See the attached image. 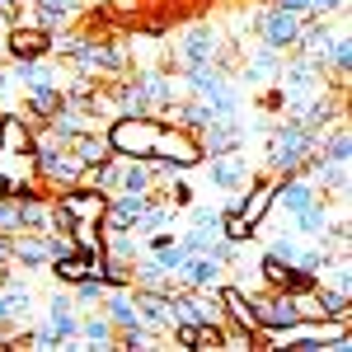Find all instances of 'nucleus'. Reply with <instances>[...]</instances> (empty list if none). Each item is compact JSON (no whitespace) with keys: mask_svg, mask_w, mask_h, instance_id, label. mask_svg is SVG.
I'll return each mask as SVG.
<instances>
[{"mask_svg":"<svg viewBox=\"0 0 352 352\" xmlns=\"http://www.w3.org/2000/svg\"><path fill=\"white\" fill-rule=\"evenodd\" d=\"M263 5H268V0H263Z\"/></svg>","mask_w":352,"mask_h":352,"instance_id":"c85d7f7f","label":"nucleus"},{"mask_svg":"<svg viewBox=\"0 0 352 352\" xmlns=\"http://www.w3.org/2000/svg\"><path fill=\"white\" fill-rule=\"evenodd\" d=\"M141 254H146V240L136 230H109L104 226V258L109 263H136Z\"/></svg>","mask_w":352,"mask_h":352,"instance_id":"4be33fe9","label":"nucleus"},{"mask_svg":"<svg viewBox=\"0 0 352 352\" xmlns=\"http://www.w3.org/2000/svg\"><path fill=\"white\" fill-rule=\"evenodd\" d=\"M43 324L56 333V348H80V343H76L80 310H76V296H71V287H66V292H47V296H43Z\"/></svg>","mask_w":352,"mask_h":352,"instance_id":"6e6552de","label":"nucleus"},{"mask_svg":"<svg viewBox=\"0 0 352 352\" xmlns=\"http://www.w3.org/2000/svg\"><path fill=\"white\" fill-rule=\"evenodd\" d=\"M19 5H24V0H0V19L14 24V19H19Z\"/></svg>","mask_w":352,"mask_h":352,"instance_id":"cd10ccee","label":"nucleus"},{"mask_svg":"<svg viewBox=\"0 0 352 352\" xmlns=\"http://www.w3.org/2000/svg\"><path fill=\"white\" fill-rule=\"evenodd\" d=\"M52 202L66 212L71 221H104V207H109V192L89 188V184H71V188L52 192Z\"/></svg>","mask_w":352,"mask_h":352,"instance_id":"9d476101","label":"nucleus"},{"mask_svg":"<svg viewBox=\"0 0 352 352\" xmlns=\"http://www.w3.org/2000/svg\"><path fill=\"white\" fill-rule=\"evenodd\" d=\"M258 104H263L268 113H282V109H287V99H282V89H277V85H268V94H263Z\"/></svg>","mask_w":352,"mask_h":352,"instance_id":"bb28decb","label":"nucleus"},{"mask_svg":"<svg viewBox=\"0 0 352 352\" xmlns=\"http://www.w3.org/2000/svg\"><path fill=\"white\" fill-rule=\"evenodd\" d=\"M230 47V38H226V28L221 24H188L179 38H174V47H169V56H164L160 66L164 71H184V66H197V61H217L221 52Z\"/></svg>","mask_w":352,"mask_h":352,"instance_id":"f03ea898","label":"nucleus"},{"mask_svg":"<svg viewBox=\"0 0 352 352\" xmlns=\"http://www.w3.org/2000/svg\"><path fill=\"white\" fill-rule=\"evenodd\" d=\"M338 212H348V207H333V202H329V192H320L315 202H305L296 217H292V230H296L300 240H324L329 226L338 221Z\"/></svg>","mask_w":352,"mask_h":352,"instance_id":"f8f14e48","label":"nucleus"},{"mask_svg":"<svg viewBox=\"0 0 352 352\" xmlns=\"http://www.w3.org/2000/svg\"><path fill=\"white\" fill-rule=\"evenodd\" d=\"M99 310L113 320V329H127V324H141V315H136V300H132V287H104V300H99Z\"/></svg>","mask_w":352,"mask_h":352,"instance_id":"412c9836","label":"nucleus"},{"mask_svg":"<svg viewBox=\"0 0 352 352\" xmlns=\"http://www.w3.org/2000/svg\"><path fill=\"white\" fill-rule=\"evenodd\" d=\"M5 56L10 61H33V56H52V33L33 24H10L5 28Z\"/></svg>","mask_w":352,"mask_h":352,"instance_id":"9b49d317","label":"nucleus"},{"mask_svg":"<svg viewBox=\"0 0 352 352\" xmlns=\"http://www.w3.org/2000/svg\"><path fill=\"white\" fill-rule=\"evenodd\" d=\"M19 230V192H0V235Z\"/></svg>","mask_w":352,"mask_h":352,"instance_id":"393cba45","label":"nucleus"},{"mask_svg":"<svg viewBox=\"0 0 352 352\" xmlns=\"http://www.w3.org/2000/svg\"><path fill=\"white\" fill-rule=\"evenodd\" d=\"M0 151L19 155V151H33V122H28L19 109L0 113Z\"/></svg>","mask_w":352,"mask_h":352,"instance_id":"aec40b11","label":"nucleus"},{"mask_svg":"<svg viewBox=\"0 0 352 352\" xmlns=\"http://www.w3.org/2000/svg\"><path fill=\"white\" fill-rule=\"evenodd\" d=\"M151 160L169 164V169H197L202 164V141L188 132V127H174V122H160L155 132V146H151Z\"/></svg>","mask_w":352,"mask_h":352,"instance_id":"39448f33","label":"nucleus"},{"mask_svg":"<svg viewBox=\"0 0 352 352\" xmlns=\"http://www.w3.org/2000/svg\"><path fill=\"white\" fill-rule=\"evenodd\" d=\"M249 28L258 33V43H268V47H277V52H292L296 38H300V14L282 10V5H263Z\"/></svg>","mask_w":352,"mask_h":352,"instance_id":"423d86ee","label":"nucleus"},{"mask_svg":"<svg viewBox=\"0 0 352 352\" xmlns=\"http://www.w3.org/2000/svg\"><path fill=\"white\" fill-rule=\"evenodd\" d=\"M80 174H85V164L76 160L71 146H43V151H33V179H38V188L61 192V188H71V184H80Z\"/></svg>","mask_w":352,"mask_h":352,"instance_id":"20e7f679","label":"nucleus"},{"mask_svg":"<svg viewBox=\"0 0 352 352\" xmlns=\"http://www.w3.org/2000/svg\"><path fill=\"white\" fill-rule=\"evenodd\" d=\"M10 99H14V80H10V66L0 61V113H10Z\"/></svg>","mask_w":352,"mask_h":352,"instance_id":"a878e982","label":"nucleus"},{"mask_svg":"<svg viewBox=\"0 0 352 352\" xmlns=\"http://www.w3.org/2000/svg\"><path fill=\"white\" fill-rule=\"evenodd\" d=\"M104 132H109L113 155L151 160V146H155V132H160V118H155V113H118Z\"/></svg>","mask_w":352,"mask_h":352,"instance_id":"7ed1b4c3","label":"nucleus"},{"mask_svg":"<svg viewBox=\"0 0 352 352\" xmlns=\"http://www.w3.org/2000/svg\"><path fill=\"white\" fill-rule=\"evenodd\" d=\"M202 164H207V184L221 192H244L254 184V169L244 160V146L240 151H221V155H202Z\"/></svg>","mask_w":352,"mask_h":352,"instance_id":"0eeeda50","label":"nucleus"},{"mask_svg":"<svg viewBox=\"0 0 352 352\" xmlns=\"http://www.w3.org/2000/svg\"><path fill=\"white\" fill-rule=\"evenodd\" d=\"M5 240H10V263H14V268L33 272V268H47V263H52V240L38 235V230H14V235H5Z\"/></svg>","mask_w":352,"mask_h":352,"instance_id":"ddd939ff","label":"nucleus"},{"mask_svg":"<svg viewBox=\"0 0 352 352\" xmlns=\"http://www.w3.org/2000/svg\"><path fill=\"white\" fill-rule=\"evenodd\" d=\"M282 56L277 47H268V43H258L254 52H244V66H235V80L249 85V89H263V85H277V76H282Z\"/></svg>","mask_w":352,"mask_h":352,"instance_id":"1a4fd4ad","label":"nucleus"},{"mask_svg":"<svg viewBox=\"0 0 352 352\" xmlns=\"http://www.w3.org/2000/svg\"><path fill=\"white\" fill-rule=\"evenodd\" d=\"M118 329L104 310H80V324H76V343L80 348H113Z\"/></svg>","mask_w":352,"mask_h":352,"instance_id":"a211bd4d","label":"nucleus"},{"mask_svg":"<svg viewBox=\"0 0 352 352\" xmlns=\"http://www.w3.org/2000/svg\"><path fill=\"white\" fill-rule=\"evenodd\" d=\"M71 296H76V310H99V300H104V282H99V277H80V282L71 287Z\"/></svg>","mask_w":352,"mask_h":352,"instance_id":"b1692460","label":"nucleus"},{"mask_svg":"<svg viewBox=\"0 0 352 352\" xmlns=\"http://www.w3.org/2000/svg\"><path fill=\"white\" fill-rule=\"evenodd\" d=\"M136 315L151 333H169L174 329V305H169V292H146V287H132Z\"/></svg>","mask_w":352,"mask_h":352,"instance_id":"2eb2a0df","label":"nucleus"},{"mask_svg":"<svg viewBox=\"0 0 352 352\" xmlns=\"http://www.w3.org/2000/svg\"><path fill=\"white\" fill-rule=\"evenodd\" d=\"M151 207V192H109V207H104V221L109 230H136L141 212Z\"/></svg>","mask_w":352,"mask_h":352,"instance_id":"4468645a","label":"nucleus"},{"mask_svg":"<svg viewBox=\"0 0 352 352\" xmlns=\"http://www.w3.org/2000/svg\"><path fill=\"white\" fill-rule=\"evenodd\" d=\"M179 277H184V287H221L226 282V258L221 254H192Z\"/></svg>","mask_w":352,"mask_h":352,"instance_id":"f3484780","label":"nucleus"},{"mask_svg":"<svg viewBox=\"0 0 352 352\" xmlns=\"http://www.w3.org/2000/svg\"><path fill=\"white\" fill-rule=\"evenodd\" d=\"M197 141H202V155H221V151H240L244 146V122L240 118H230V122H207L202 132H197Z\"/></svg>","mask_w":352,"mask_h":352,"instance_id":"dca6fc26","label":"nucleus"},{"mask_svg":"<svg viewBox=\"0 0 352 352\" xmlns=\"http://www.w3.org/2000/svg\"><path fill=\"white\" fill-rule=\"evenodd\" d=\"M263 155H268L272 179H292V174H300V164L315 155V132L282 113V122H277L268 132V141H263Z\"/></svg>","mask_w":352,"mask_h":352,"instance_id":"f257e3e1","label":"nucleus"},{"mask_svg":"<svg viewBox=\"0 0 352 352\" xmlns=\"http://www.w3.org/2000/svg\"><path fill=\"white\" fill-rule=\"evenodd\" d=\"M71 151H76V160L89 169V164H104L113 155V146H109V132L104 127H94V132H80L76 141H71Z\"/></svg>","mask_w":352,"mask_h":352,"instance_id":"5701e85b","label":"nucleus"},{"mask_svg":"<svg viewBox=\"0 0 352 352\" xmlns=\"http://www.w3.org/2000/svg\"><path fill=\"white\" fill-rule=\"evenodd\" d=\"M132 287H146V292H179L184 277H174V272L160 268L151 254H141V258L132 263Z\"/></svg>","mask_w":352,"mask_h":352,"instance_id":"6ab92c4d","label":"nucleus"}]
</instances>
